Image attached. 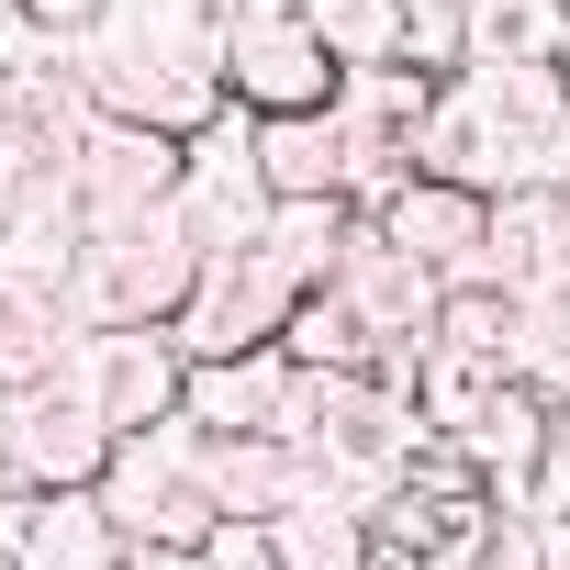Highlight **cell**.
Wrapping results in <instances>:
<instances>
[{"mask_svg":"<svg viewBox=\"0 0 570 570\" xmlns=\"http://www.w3.org/2000/svg\"><path fill=\"white\" fill-rule=\"evenodd\" d=\"M292 403V347H235V358H190L179 414H202L213 436H268Z\"/></svg>","mask_w":570,"mask_h":570,"instance_id":"5bb4252c","label":"cell"},{"mask_svg":"<svg viewBox=\"0 0 570 570\" xmlns=\"http://www.w3.org/2000/svg\"><path fill=\"white\" fill-rule=\"evenodd\" d=\"M23 570H124V525L90 492H35V525H23Z\"/></svg>","mask_w":570,"mask_h":570,"instance_id":"ffe728a7","label":"cell"},{"mask_svg":"<svg viewBox=\"0 0 570 570\" xmlns=\"http://www.w3.org/2000/svg\"><path fill=\"white\" fill-rule=\"evenodd\" d=\"M279 347H292V370H370V358H381V325L336 292V279H325V292H303V303H292Z\"/></svg>","mask_w":570,"mask_h":570,"instance_id":"d4e9b609","label":"cell"},{"mask_svg":"<svg viewBox=\"0 0 570 570\" xmlns=\"http://www.w3.org/2000/svg\"><path fill=\"white\" fill-rule=\"evenodd\" d=\"M23 12H35V23L57 35V46H79V35H90V23L112 12V0H23Z\"/></svg>","mask_w":570,"mask_h":570,"instance_id":"f546056e","label":"cell"},{"mask_svg":"<svg viewBox=\"0 0 570 570\" xmlns=\"http://www.w3.org/2000/svg\"><path fill=\"white\" fill-rule=\"evenodd\" d=\"M57 370L112 414V436L168 425V414H179V392H190V358H179V336H168V325H79Z\"/></svg>","mask_w":570,"mask_h":570,"instance_id":"8992f818","label":"cell"},{"mask_svg":"<svg viewBox=\"0 0 570 570\" xmlns=\"http://www.w3.org/2000/svg\"><path fill=\"white\" fill-rule=\"evenodd\" d=\"M179 157H190V135L135 124V112H101V124H90V146L68 157V190H79L90 235H112V224H135V213L179 202Z\"/></svg>","mask_w":570,"mask_h":570,"instance_id":"ba28073f","label":"cell"},{"mask_svg":"<svg viewBox=\"0 0 570 570\" xmlns=\"http://www.w3.org/2000/svg\"><path fill=\"white\" fill-rule=\"evenodd\" d=\"M213 425L202 414H168V425H146V436H124L112 448V470H101V503H112V525L124 537H179V548H202L213 525H224V503H213Z\"/></svg>","mask_w":570,"mask_h":570,"instance_id":"3957f363","label":"cell"},{"mask_svg":"<svg viewBox=\"0 0 570 570\" xmlns=\"http://www.w3.org/2000/svg\"><path fill=\"white\" fill-rule=\"evenodd\" d=\"M0 392H12V381H0Z\"/></svg>","mask_w":570,"mask_h":570,"instance_id":"d590c367","label":"cell"},{"mask_svg":"<svg viewBox=\"0 0 570 570\" xmlns=\"http://www.w3.org/2000/svg\"><path fill=\"white\" fill-rule=\"evenodd\" d=\"M124 570H190L179 537H124Z\"/></svg>","mask_w":570,"mask_h":570,"instance_id":"1f68e13d","label":"cell"},{"mask_svg":"<svg viewBox=\"0 0 570 570\" xmlns=\"http://www.w3.org/2000/svg\"><path fill=\"white\" fill-rule=\"evenodd\" d=\"M23 492V470H12V436H0V503H12Z\"/></svg>","mask_w":570,"mask_h":570,"instance_id":"e575fe53","label":"cell"},{"mask_svg":"<svg viewBox=\"0 0 570 570\" xmlns=\"http://www.w3.org/2000/svg\"><path fill=\"white\" fill-rule=\"evenodd\" d=\"M336 292L381 325V347H425V336H436V303H448V279L358 213V224H347V257H336Z\"/></svg>","mask_w":570,"mask_h":570,"instance_id":"8fae6325","label":"cell"},{"mask_svg":"<svg viewBox=\"0 0 570 570\" xmlns=\"http://www.w3.org/2000/svg\"><path fill=\"white\" fill-rule=\"evenodd\" d=\"M414 168H425V179H459V190H481V202H503V190H537V179H525V146H514V124H503V101L481 90V68L436 79V112H425V146H414Z\"/></svg>","mask_w":570,"mask_h":570,"instance_id":"30bf717a","label":"cell"},{"mask_svg":"<svg viewBox=\"0 0 570 570\" xmlns=\"http://www.w3.org/2000/svg\"><path fill=\"white\" fill-rule=\"evenodd\" d=\"M202 257H213V246L190 235V213L157 202V213H135V224H112V235L79 246V268H68V314H79V325H168V314L190 303Z\"/></svg>","mask_w":570,"mask_h":570,"instance_id":"7a4b0ae2","label":"cell"},{"mask_svg":"<svg viewBox=\"0 0 570 570\" xmlns=\"http://www.w3.org/2000/svg\"><path fill=\"white\" fill-rule=\"evenodd\" d=\"M268 537H279L292 570H370V559H381V514L347 503V492H325V481H314L292 514H268Z\"/></svg>","mask_w":570,"mask_h":570,"instance_id":"ac0fdd59","label":"cell"},{"mask_svg":"<svg viewBox=\"0 0 570 570\" xmlns=\"http://www.w3.org/2000/svg\"><path fill=\"white\" fill-rule=\"evenodd\" d=\"M79 246H90V213H79L68 168H35V179H23V202H12V224H0V268H23V279H57V292H68Z\"/></svg>","mask_w":570,"mask_h":570,"instance_id":"e0dca14e","label":"cell"},{"mask_svg":"<svg viewBox=\"0 0 570 570\" xmlns=\"http://www.w3.org/2000/svg\"><path fill=\"white\" fill-rule=\"evenodd\" d=\"M548 570H570V514H548Z\"/></svg>","mask_w":570,"mask_h":570,"instance_id":"836d02e7","label":"cell"},{"mask_svg":"<svg viewBox=\"0 0 570 570\" xmlns=\"http://www.w3.org/2000/svg\"><path fill=\"white\" fill-rule=\"evenodd\" d=\"M559 12H570V0H559Z\"/></svg>","mask_w":570,"mask_h":570,"instance_id":"8d00e7d4","label":"cell"},{"mask_svg":"<svg viewBox=\"0 0 570 570\" xmlns=\"http://www.w3.org/2000/svg\"><path fill=\"white\" fill-rule=\"evenodd\" d=\"M370 224H381L392 246H414L436 279H481V257H492V202H481V190H459V179H425V168H414Z\"/></svg>","mask_w":570,"mask_h":570,"instance_id":"7c38bea8","label":"cell"},{"mask_svg":"<svg viewBox=\"0 0 570 570\" xmlns=\"http://www.w3.org/2000/svg\"><path fill=\"white\" fill-rule=\"evenodd\" d=\"M0 112H12V135H23L35 168H68L90 146V124H101V90L79 79V57H46V68H23L12 90H0Z\"/></svg>","mask_w":570,"mask_h":570,"instance_id":"2e32d148","label":"cell"},{"mask_svg":"<svg viewBox=\"0 0 570 570\" xmlns=\"http://www.w3.org/2000/svg\"><path fill=\"white\" fill-rule=\"evenodd\" d=\"M23 525H35V492L0 503V570H23Z\"/></svg>","mask_w":570,"mask_h":570,"instance_id":"d6a6232c","label":"cell"},{"mask_svg":"<svg viewBox=\"0 0 570 570\" xmlns=\"http://www.w3.org/2000/svg\"><path fill=\"white\" fill-rule=\"evenodd\" d=\"M23 179H35V157H23V135H12V112H0V224H12V202H23Z\"/></svg>","mask_w":570,"mask_h":570,"instance_id":"4dcf8cb0","label":"cell"},{"mask_svg":"<svg viewBox=\"0 0 570 570\" xmlns=\"http://www.w3.org/2000/svg\"><path fill=\"white\" fill-rule=\"evenodd\" d=\"M514 381L548 392V403H570V257L537 268V279H514Z\"/></svg>","mask_w":570,"mask_h":570,"instance_id":"603a6c76","label":"cell"},{"mask_svg":"<svg viewBox=\"0 0 570 570\" xmlns=\"http://www.w3.org/2000/svg\"><path fill=\"white\" fill-rule=\"evenodd\" d=\"M0 436H12V470H23V492H90L101 470H112V414L68 381V370H46V381H12L0 392Z\"/></svg>","mask_w":570,"mask_h":570,"instance_id":"5b68a950","label":"cell"},{"mask_svg":"<svg viewBox=\"0 0 570 570\" xmlns=\"http://www.w3.org/2000/svg\"><path fill=\"white\" fill-rule=\"evenodd\" d=\"M190 570H292V559H279V537H268L257 514H224V525L190 548Z\"/></svg>","mask_w":570,"mask_h":570,"instance_id":"f1b7e54d","label":"cell"},{"mask_svg":"<svg viewBox=\"0 0 570 570\" xmlns=\"http://www.w3.org/2000/svg\"><path fill=\"white\" fill-rule=\"evenodd\" d=\"M257 168L279 202H358V146H347L336 101L325 112H257Z\"/></svg>","mask_w":570,"mask_h":570,"instance_id":"4fadbf2b","label":"cell"},{"mask_svg":"<svg viewBox=\"0 0 570 570\" xmlns=\"http://www.w3.org/2000/svg\"><path fill=\"white\" fill-rule=\"evenodd\" d=\"M213 68H224V101H246V112H325L347 79L325 57V35L303 23V0H224Z\"/></svg>","mask_w":570,"mask_h":570,"instance_id":"277c9868","label":"cell"},{"mask_svg":"<svg viewBox=\"0 0 570 570\" xmlns=\"http://www.w3.org/2000/svg\"><path fill=\"white\" fill-rule=\"evenodd\" d=\"M347 224H358V202H268L257 257L292 279V292H325V279H336V257H347Z\"/></svg>","mask_w":570,"mask_h":570,"instance_id":"cb8c5ba5","label":"cell"},{"mask_svg":"<svg viewBox=\"0 0 570 570\" xmlns=\"http://www.w3.org/2000/svg\"><path fill=\"white\" fill-rule=\"evenodd\" d=\"M403 68H425V79L470 68V0H403Z\"/></svg>","mask_w":570,"mask_h":570,"instance_id":"83f0119b","label":"cell"},{"mask_svg":"<svg viewBox=\"0 0 570 570\" xmlns=\"http://www.w3.org/2000/svg\"><path fill=\"white\" fill-rule=\"evenodd\" d=\"M570 257V179H537V190H503L492 202V257H481V279H537V268H559Z\"/></svg>","mask_w":570,"mask_h":570,"instance_id":"d6986e66","label":"cell"},{"mask_svg":"<svg viewBox=\"0 0 570 570\" xmlns=\"http://www.w3.org/2000/svg\"><path fill=\"white\" fill-rule=\"evenodd\" d=\"M268 202H279V190H268V168H257V112L224 101V112L190 135V157H179V213H190L202 246H257Z\"/></svg>","mask_w":570,"mask_h":570,"instance_id":"9c48e42d","label":"cell"},{"mask_svg":"<svg viewBox=\"0 0 570 570\" xmlns=\"http://www.w3.org/2000/svg\"><path fill=\"white\" fill-rule=\"evenodd\" d=\"M503 392H514V358L503 347H425V370H414V414L436 436H470Z\"/></svg>","mask_w":570,"mask_h":570,"instance_id":"44dd1931","label":"cell"},{"mask_svg":"<svg viewBox=\"0 0 570 570\" xmlns=\"http://www.w3.org/2000/svg\"><path fill=\"white\" fill-rule=\"evenodd\" d=\"M279 436H303L314 470H325V492H347V503H381L436 448V425L414 414V392H392L381 370H292Z\"/></svg>","mask_w":570,"mask_h":570,"instance_id":"6da1fadb","label":"cell"},{"mask_svg":"<svg viewBox=\"0 0 570 570\" xmlns=\"http://www.w3.org/2000/svg\"><path fill=\"white\" fill-rule=\"evenodd\" d=\"M303 23L325 35L336 68H392L403 57V0H303Z\"/></svg>","mask_w":570,"mask_h":570,"instance_id":"4316f807","label":"cell"},{"mask_svg":"<svg viewBox=\"0 0 570 570\" xmlns=\"http://www.w3.org/2000/svg\"><path fill=\"white\" fill-rule=\"evenodd\" d=\"M559 46H570V12H559V0H470V57L525 68V57H559Z\"/></svg>","mask_w":570,"mask_h":570,"instance_id":"484cf974","label":"cell"},{"mask_svg":"<svg viewBox=\"0 0 570 570\" xmlns=\"http://www.w3.org/2000/svg\"><path fill=\"white\" fill-rule=\"evenodd\" d=\"M202 470H213V503H224V514H257V525H268V514H292V503L325 481L314 448H303V436H279V425H268V436H213Z\"/></svg>","mask_w":570,"mask_h":570,"instance_id":"9a60e30c","label":"cell"},{"mask_svg":"<svg viewBox=\"0 0 570 570\" xmlns=\"http://www.w3.org/2000/svg\"><path fill=\"white\" fill-rule=\"evenodd\" d=\"M68 336H79V314H68L57 279L0 268V381H46V370L68 358Z\"/></svg>","mask_w":570,"mask_h":570,"instance_id":"7402d4cb","label":"cell"},{"mask_svg":"<svg viewBox=\"0 0 570 570\" xmlns=\"http://www.w3.org/2000/svg\"><path fill=\"white\" fill-rule=\"evenodd\" d=\"M292 279H279L257 246H213L202 279H190V303L168 314L179 358H235V347H279V325H292Z\"/></svg>","mask_w":570,"mask_h":570,"instance_id":"52a82bcc","label":"cell"}]
</instances>
